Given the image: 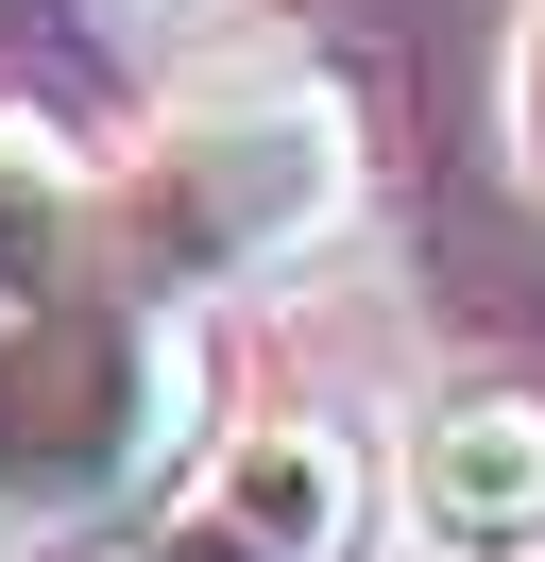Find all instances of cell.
<instances>
[{
    "label": "cell",
    "instance_id": "6da1fadb",
    "mask_svg": "<svg viewBox=\"0 0 545 562\" xmlns=\"http://www.w3.org/2000/svg\"><path fill=\"white\" fill-rule=\"evenodd\" d=\"M170 443H188L170 307H0V562L102 528Z\"/></svg>",
    "mask_w": 545,
    "mask_h": 562
},
{
    "label": "cell",
    "instance_id": "277c9868",
    "mask_svg": "<svg viewBox=\"0 0 545 562\" xmlns=\"http://www.w3.org/2000/svg\"><path fill=\"white\" fill-rule=\"evenodd\" d=\"M204 512L256 528L272 562H341V546H358V443H341V426H238Z\"/></svg>",
    "mask_w": 545,
    "mask_h": 562
},
{
    "label": "cell",
    "instance_id": "8992f818",
    "mask_svg": "<svg viewBox=\"0 0 545 562\" xmlns=\"http://www.w3.org/2000/svg\"><path fill=\"white\" fill-rule=\"evenodd\" d=\"M136 562H272V546H256V528H222V512H188V528H154Z\"/></svg>",
    "mask_w": 545,
    "mask_h": 562
},
{
    "label": "cell",
    "instance_id": "52a82bcc",
    "mask_svg": "<svg viewBox=\"0 0 545 562\" xmlns=\"http://www.w3.org/2000/svg\"><path fill=\"white\" fill-rule=\"evenodd\" d=\"M511 120H529V171H545V18H529V69H511Z\"/></svg>",
    "mask_w": 545,
    "mask_h": 562
},
{
    "label": "cell",
    "instance_id": "3957f363",
    "mask_svg": "<svg viewBox=\"0 0 545 562\" xmlns=\"http://www.w3.org/2000/svg\"><path fill=\"white\" fill-rule=\"evenodd\" d=\"M409 528H426L443 562L545 546V409H529V392H460V409H426V443H409Z\"/></svg>",
    "mask_w": 545,
    "mask_h": 562
},
{
    "label": "cell",
    "instance_id": "7a4b0ae2",
    "mask_svg": "<svg viewBox=\"0 0 545 562\" xmlns=\"http://www.w3.org/2000/svg\"><path fill=\"white\" fill-rule=\"evenodd\" d=\"M307 222H341V120L307 103V86L222 103V120H188V137L154 154V256L170 273H256Z\"/></svg>",
    "mask_w": 545,
    "mask_h": 562
},
{
    "label": "cell",
    "instance_id": "5b68a950",
    "mask_svg": "<svg viewBox=\"0 0 545 562\" xmlns=\"http://www.w3.org/2000/svg\"><path fill=\"white\" fill-rule=\"evenodd\" d=\"M68 239H86V188H68V154L0 120V307H52Z\"/></svg>",
    "mask_w": 545,
    "mask_h": 562
}]
</instances>
